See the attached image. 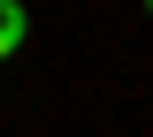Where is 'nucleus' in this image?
I'll use <instances>...</instances> for the list:
<instances>
[{
	"label": "nucleus",
	"mask_w": 153,
	"mask_h": 137,
	"mask_svg": "<svg viewBox=\"0 0 153 137\" xmlns=\"http://www.w3.org/2000/svg\"><path fill=\"white\" fill-rule=\"evenodd\" d=\"M23 31H31V15H23V0H0V61L23 46Z\"/></svg>",
	"instance_id": "obj_1"
},
{
	"label": "nucleus",
	"mask_w": 153,
	"mask_h": 137,
	"mask_svg": "<svg viewBox=\"0 0 153 137\" xmlns=\"http://www.w3.org/2000/svg\"><path fill=\"white\" fill-rule=\"evenodd\" d=\"M146 15H153V0H146Z\"/></svg>",
	"instance_id": "obj_2"
}]
</instances>
